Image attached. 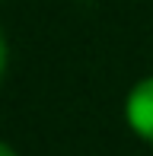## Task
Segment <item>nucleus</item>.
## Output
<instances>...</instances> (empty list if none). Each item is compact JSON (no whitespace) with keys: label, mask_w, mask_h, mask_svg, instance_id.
Returning a JSON list of instances; mask_svg holds the SVG:
<instances>
[{"label":"nucleus","mask_w":153,"mask_h":156,"mask_svg":"<svg viewBox=\"0 0 153 156\" xmlns=\"http://www.w3.org/2000/svg\"><path fill=\"white\" fill-rule=\"evenodd\" d=\"M6 64H10V48H6V35L0 32V80L6 73Z\"/></svg>","instance_id":"2"},{"label":"nucleus","mask_w":153,"mask_h":156,"mask_svg":"<svg viewBox=\"0 0 153 156\" xmlns=\"http://www.w3.org/2000/svg\"><path fill=\"white\" fill-rule=\"evenodd\" d=\"M124 118L141 140L153 144V76H144L141 83L131 86L124 99Z\"/></svg>","instance_id":"1"},{"label":"nucleus","mask_w":153,"mask_h":156,"mask_svg":"<svg viewBox=\"0 0 153 156\" xmlns=\"http://www.w3.org/2000/svg\"><path fill=\"white\" fill-rule=\"evenodd\" d=\"M0 156H19V153L13 150V147L6 144V140H0Z\"/></svg>","instance_id":"3"}]
</instances>
